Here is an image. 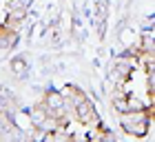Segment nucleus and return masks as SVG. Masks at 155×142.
Segmentation results:
<instances>
[{
	"instance_id": "1",
	"label": "nucleus",
	"mask_w": 155,
	"mask_h": 142,
	"mask_svg": "<svg viewBox=\"0 0 155 142\" xmlns=\"http://www.w3.org/2000/svg\"><path fill=\"white\" fill-rule=\"evenodd\" d=\"M151 116L149 111L144 109H137V111H124L120 113V124L122 129L129 133V136H135V138H142L146 131H149V124H151Z\"/></svg>"
},
{
	"instance_id": "2",
	"label": "nucleus",
	"mask_w": 155,
	"mask_h": 142,
	"mask_svg": "<svg viewBox=\"0 0 155 142\" xmlns=\"http://www.w3.org/2000/svg\"><path fill=\"white\" fill-rule=\"evenodd\" d=\"M73 111H75V118H78V122L80 124H84V127H97L100 124V116L95 113V109H93V104H91L87 98H84L82 102H78L75 106H73Z\"/></svg>"
},
{
	"instance_id": "3",
	"label": "nucleus",
	"mask_w": 155,
	"mask_h": 142,
	"mask_svg": "<svg viewBox=\"0 0 155 142\" xmlns=\"http://www.w3.org/2000/svg\"><path fill=\"white\" fill-rule=\"evenodd\" d=\"M64 96L69 98V102H67V106H75L78 102H82L84 98H87V96H84V93H82V91L78 89V87H73V84H69V87H67V91H64Z\"/></svg>"
},
{
	"instance_id": "4",
	"label": "nucleus",
	"mask_w": 155,
	"mask_h": 142,
	"mask_svg": "<svg viewBox=\"0 0 155 142\" xmlns=\"http://www.w3.org/2000/svg\"><path fill=\"white\" fill-rule=\"evenodd\" d=\"M47 116H49V113H47V109H45V104L36 106V109L31 111V122H33V127L38 129V127H40L42 122H45V118H47Z\"/></svg>"
},
{
	"instance_id": "5",
	"label": "nucleus",
	"mask_w": 155,
	"mask_h": 142,
	"mask_svg": "<svg viewBox=\"0 0 155 142\" xmlns=\"http://www.w3.org/2000/svg\"><path fill=\"white\" fill-rule=\"evenodd\" d=\"M126 104H129V111H137V109H144V102L140 98H133V96H126Z\"/></svg>"
},
{
	"instance_id": "6",
	"label": "nucleus",
	"mask_w": 155,
	"mask_h": 142,
	"mask_svg": "<svg viewBox=\"0 0 155 142\" xmlns=\"http://www.w3.org/2000/svg\"><path fill=\"white\" fill-rule=\"evenodd\" d=\"M11 69L18 71V73H25V60L22 58H16V60L11 62Z\"/></svg>"
}]
</instances>
